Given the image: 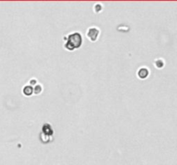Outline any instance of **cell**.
<instances>
[{
	"mask_svg": "<svg viewBox=\"0 0 177 165\" xmlns=\"http://www.w3.org/2000/svg\"><path fill=\"white\" fill-rule=\"evenodd\" d=\"M81 43H82V37L80 36V35L78 33H74L69 36L67 44L65 45V47H67V49L73 50V49L78 48L81 45Z\"/></svg>",
	"mask_w": 177,
	"mask_h": 165,
	"instance_id": "obj_1",
	"label": "cell"
},
{
	"mask_svg": "<svg viewBox=\"0 0 177 165\" xmlns=\"http://www.w3.org/2000/svg\"><path fill=\"white\" fill-rule=\"evenodd\" d=\"M98 34H99V31H98V29L96 28H92L88 30L87 32V37H89V39L92 40V41H95L97 40V38L98 36Z\"/></svg>",
	"mask_w": 177,
	"mask_h": 165,
	"instance_id": "obj_2",
	"label": "cell"
},
{
	"mask_svg": "<svg viewBox=\"0 0 177 165\" xmlns=\"http://www.w3.org/2000/svg\"><path fill=\"white\" fill-rule=\"evenodd\" d=\"M148 74H149V72H148V70L146 69V68H143V69H141L140 70V72H139V77H142V78H144V77H146L147 76H148Z\"/></svg>",
	"mask_w": 177,
	"mask_h": 165,
	"instance_id": "obj_3",
	"label": "cell"
},
{
	"mask_svg": "<svg viewBox=\"0 0 177 165\" xmlns=\"http://www.w3.org/2000/svg\"><path fill=\"white\" fill-rule=\"evenodd\" d=\"M25 89H27V92H25V93H24L25 95H30V94L32 93V91H33L31 90V88H29V87H26Z\"/></svg>",
	"mask_w": 177,
	"mask_h": 165,
	"instance_id": "obj_4",
	"label": "cell"
},
{
	"mask_svg": "<svg viewBox=\"0 0 177 165\" xmlns=\"http://www.w3.org/2000/svg\"><path fill=\"white\" fill-rule=\"evenodd\" d=\"M157 65L159 68H161V67L163 65V62H162V60H157Z\"/></svg>",
	"mask_w": 177,
	"mask_h": 165,
	"instance_id": "obj_5",
	"label": "cell"
}]
</instances>
